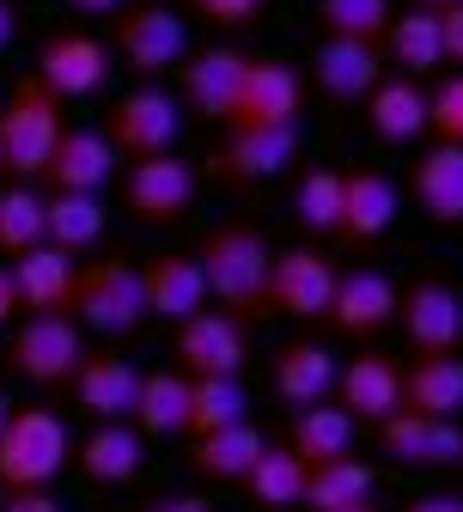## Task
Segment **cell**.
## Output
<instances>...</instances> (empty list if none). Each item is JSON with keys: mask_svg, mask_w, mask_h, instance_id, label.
I'll use <instances>...</instances> for the list:
<instances>
[{"mask_svg": "<svg viewBox=\"0 0 463 512\" xmlns=\"http://www.w3.org/2000/svg\"><path fill=\"white\" fill-rule=\"evenodd\" d=\"M195 263H202V281H208V305L232 311L238 324L269 311V263L275 250L262 238L250 220H220L202 250H195Z\"/></svg>", "mask_w": 463, "mask_h": 512, "instance_id": "1", "label": "cell"}, {"mask_svg": "<svg viewBox=\"0 0 463 512\" xmlns=\"http://www.w3.org/2000/svg\"><path fill=\"white\" fill-rule=\"evenodd\" d=\"M61 98L25 74L13 80V92L0 98V171H7L13 183H37L55 159V141H61Z\"/></svg>", "mask_w": 463, "mask_h": 512, "instance_id": "2", "label": "cell"}, {"mask_svg": "<svg viewBox=\"0 0 463 512\" xmlns=\"http://www.w3.org/2000/svg\"><path fill=\"white\" fill-rule=\"evenodd\" d=\"M74 324L98 330V336H135L147 324V287H141V263L128 256H98L74 275Z\"/></svg>", "mask_w": 463, "mask_h": 512, "instance_id": "3", "label": "cell"}, {"mask_svg": "<svg viewBox=\"0 0 463 512\" xmlns=\"http://www.w3.org/2000/svg\"><path fill=\"white\" fill-rule=\"evenodd\" d=\"M68 421L55 409H13V421L0 427V488L19 494V488H49L61 470H68Z\"/></svg>", "mask_w": 463, "mask_h": 512, "instance_id": "4", "label": "cell"}, {"mask_svg": "<svg viewBox=\"0 0 463 512\" xmlns=\"http://www.w3.org/2000/svg\"><path fill=\"white\" fill-rule=\"evenodd\" d=\"M110 55H122L128 74L159 80L177 74L189 55V25L165 7V0H128V7L110 19Z\"/></svg>", "mask_w": 463, "mask_h": 512, "instance_id": "5", "label": "cell"}, {"mask_svg": "<svg viewBox=\"0 0 463 512\" xmlns=\"http://www.w3.org/2000/svg\"><path fill=\"white\" fill-rule=\"evenodd\" d=\"M86 354L92 348H86V330L74 324V311H25V324L7 342V366L25 384H43V391L68 384Z\"/></svg>", "mask_w": 463, "mask_h": 512, "instance_id": "6", "label": "cell"}, {"mask_svg": "<svg viewBox=\"0 0 463 512\" xmlns=\"http://www.w3.org/2000/svg\"><path fill=\"white\" fill-rule=\"evenodd\" d=\"M104 141L128 159H159L183 141V104L165 86H135L104 110Z\"/></svg>", "mask_w": 463, "mask_h": 512, "instance_id": "7", "label": "cell"}, {"mask_svg": "<svg viewBox=\"0 0 463 512\" xmlns=\"http://www.w3.org/2000/svg\"><path fill=\"white\" fill-rule=\"evenodd\" d=\"M171 360L189 378H244V366H250L244 324H238L232 311H220V305H202L195 317H183V324H177Z\"/></svg>", "mask_w": 463, "mask_h": 512, "instance_id": "8", "label": "cell"}, {"mask_svg": "<svg viewBox=\"0 0 463 512\" xmlns=\"http://www.w3.org/2000/svg\"><path fill=\"white\" fill-rule=\"evenodd\" d=\"M195 189H202V177H195L189 159H177V153L135 159L128 177H122V208L135 214L141 226H177L195 208Z\"/></svg>", "mask_w": 463, "mask_h": 512, "instance_id": "9", "label": "cell"}, {"mask_svg": "<svg viewBox=\"0 0 463 512\" xmlns=\"http://www.w3.org/2000/svg\"><path fill=\"white\" fill-rule=\"evenodd\" d=\"M293 159H299V128H226L220 147L208 153V171L226 189H250L281 177Z\"/></svg>", "mask_w": 463, "mask_h": 512, "instance_id": "10", "label": "cell"}, {"mask_svg": "<svg viewBox=\"0 0 463 512\" xmlns=\"http://www.w3.org/2000/svg\"><path fill=\"white\" fill-rule=\"evenodd\" d=\"M336 281H342V269L329 263L323 250H311V244L275 250V263H269V311H287V317H299V324H317V317H329Z\"/></svg>", "mask_w": 463, "mask_h": 512, "instance_id": "11", "label": "cell"}, {"mask_svg": "<svg viewBox=\"0 0 463 512\" xmlns=\"http://www.w3.org/2000/svg\"><path fill=\"white\" fill-rule=\"evenodd\" d=\"M378 452L409 470H463V421L396 409L390 421H378Z\"/></svg>", "mask_w": 463, "mask_h": 512, "instance_id": "12", "label": "cell"}, {"mask_svg": "<svg viewBox=\"0 0 463 512\" xmlns=\"http://www.w3.org/2000/svg\"><path fill=\"white\" fill-rule=\"evenodd\" d=\"M61 104L92 98L110 80V43H98L92 31H49L37 43V68H31Z\"/></svg>", "mask_w": 463, "mask_h": 512, "instance_id": "13", "label": "cell"}, {"mask_svg": "<svg viewBox=\"0 0 463 512\" xmlns=\"http://www.w3.org/2000/svg\"><path fill=\"white\" fill-rule=\"evenodd\" d=\"M299 104H305L299 68H287L275 55H250L226 128H299Z\"/></svg>", "mask_w": 463, "mask_h": 512, "instance_id": "14", "label": "cell"}, {"mask_svg": "<svg viewBox=\"0 0 463 512\" xmlns=\"http://www.w3.org/2000/svg\"><path fill=\"white\" fill-rule=\"evenodd\" d=\"M396 324H403L409 348L415 354H457L463 348V293L439 275L403 287V299H396Z\"/></svg>", "mask_w": 463, "mask_h": 512, "instance_id": "15", "label": "cell"}, {"mask_svg": "<svg viewBox=\"0 0 463 512\" xmlns=\"http://www.w3.org/2000/svg\"><path fill=\"white\" fill-rule=\"evenodd\" d=\"M244 68H250V55L232 49V43H214V49H189L183 55V104L195 116H208V122H232V104H238V86H244Z\"/></svg>", "mask_w": 463, "mask_h": 512, "instance_id": "16", "label": "cell"}, {"mask_svg": "<svg viewBox=\"0 0 463 512\" xmlns=\"http://www.w3.org/2000/svg\"><path fill=\"white\" fill-rule=\"evenodd\" d=\"M68 384H74V409L80 415L128 421V415H135V397H141V366L128 354H86Z\"/></svg>", "mask_w": 463, "mask_h": 512, "instance_id": "17", "label": "cell"}, {"mask_svg": "<svg viewBox=\"0 0 463 512\" xmlns=\"http://www.w3.org/2000/svg\"><path fill=\"white\" fill-rule=\"evenodd\" d=\"M311 80L323 98L336 104H366V92L384 80V49L378 43H354V37H323L311 49Z\"/></svg>", "mask_w": 463, "mask_h": 512, "instance_id": "18", "label": "cell"}, {"mask_svg": "<svg viewBox=\"0 0 463 512\" xmlns=\"http://www.w3.org/2000/svg\"><path fill=\"white\" fill-rule=\"evenodd\" d=\"M396 299H403V287L384 269H342L336 299H329V324L342 336H378L396 324Z\"/></svg>", "mask_w": 463, "mask_h": 512, "instance_id": "19", "label": "cell"}, {"mask_svg": "<svg viewBox=\"0 0 463 512\" xmlns=\"http://www.w3.org/2000/svg\"><path fill=\"white\" fill-rule=\"evenodd\" d=\"M336 403L354 421H366V427L390 421L396 409H403V366H396L390 354H354L336 372Z\"/></svg>", "mask_w": 463, "mask_h": 512, "instance_id": "20", "label": "cell"}, {"mask_svg": "<svg viewBox=\"0 0 463 512\" xmlns=\"http://www.w3.org/2000/svg\"><path fill=\"white\" fill-rule=\"evenodd\" d=\"M141 287H147V311L165 317V324H183L208 305V281H202V263L195 250H159L141 263Z\"/></svg>", "mask_w": 463, "mask_h": 512, "instance_id": "21", "label": "cell"}, {"mask_svg": "<svg viewBox=\"0 0 463 512\" xmlns=\"http://www.w3.org/2000/svg\"><path fill=\"white\" fill-rule=\"evenodd\" d=\"M43 177L49 189H68V196H104V183L116 177V147L104 141V128H61Z\"/></svg>", "mask_w": 463, "mask_h": 512, "instance_id": "22", "label": "cell"}, {"mask_svg": "<svg viewBox=\"0 0 463 512\" xmlns=\"http://www.w3.org/2000/svg\"><path fill=\"white\" fill-rule=\"evenodd\" d=\"M74 458H80V476L98 482V488H128L141 476L147 464V439L135 421H98L80 445H74Z\"/></svg>", "mask_w": 463, "mask_h": 512, "instance_id": "23", "label": "cell"}, {"mask_svg": "<svg viewBox=\"0 0 463 512\" xmlns=\"http://www.w3.org/2000/svg\"><path fill=\"white\" fill-rule=\"evenodd\" d=\"M74 250H61V244H31L25 256H13V287H19V305L25 311H68L74 305Z\"/></svg>", "mask_w": 463, "mask_h": 512, "instance_id": "24", "label": "cell"}, {"mask_svg": "<svg viewBox=\"0 0 463 512\" xmlns=\"http://www.w3.org/2000/svg\"><path fill=\"white\" fill-rule=\"evenodd\" d=\"M396 208H403L396 183H390L384 171L360 165V171H348V183H342V226H336V238L372 244V238H384V232L396 226Z\"/></svg>", "mask_w": 463, "mask_h": 512, "instance_id": "25", "label": "cell"}, {"mask_svg": "<svg viewBox=\"0 0 463 512\" xmlns=\"http://www.w3.org/2000/svg\"><path fill=\"white\" fill-rule=\"evenodd\" d=\"M409 189H415V208L433 226H463V147H451V141L427 147L415 159Z\"/></svg>", "mask_w": 463, "mask_h": 512, "instance_id": "26", "label": "cell"}, {"mask_svg": "<svg viewBox=\"0 0 463 512\" xmlns=\"http://www.w3.org/2000/svg\"><path fill=\"white\" fill-rule=\"evenodd\" d=\"M336 348H323V342H287L281 360H275V397L293 403V409H311V403H329L336 397Z\"/></svg>", "mask_w": 463, "mask_h": 512, "instance_id": "27", "label": "cell"}, {"mask_svg": "<svg viewBox=\"0 0 463 512\" xmlns=\"http://www.w3.org/2000/svg\"><path fill=\"white\" fill-rule=\"evenodd\" d=\"M403 409L463 421V354H415L403 366Z\"/></svg>", "mask_w": 463, "mask_h": 512, "instance_id": "28", "label": "cell"}, {"mask_svg": "<svg viewBox=\"0 0 463 512\" xmlns=\"http://www.w3.org/2000/svg\"><path fill=\"white\" fill-rule=\"evenodd\" d=\"M378 494V470L354 452L342 458H323V464H305V512H342V506H360Z\"/></svg>", "mask_w": 463, "mask_h": 512, "instance_id": "29", "label": "cell"}, {"mask_svg": "<svg viewBox=\"0 0 463 512\" xmlns=\"http://www.w3.org/2000/svg\"><path fill=\"white\" fill-rule=\"evenodd\" d=\"M384 61L396 74H409V80H427L445 68V49H439V13L415 7V13H390V31H384Z\"/></svg>", "mask_w": 463, "mask_h": 512, "instance_id": "30", "label": "cell"}, {"mask_svg": "<svg viewBox=\"0 0 463 512\" xmlns=\"http://www.w3.org/2000/svg\"><path fill=\"white\" fill-rule=\"evenodd\" d=\"M366 122H372L378 141H421V128H427V92H421V80L384 74L366 92Z\"/></svg>", "mask_w": 463, "mask_h": 512, "instance_id": "31", "label": "cell"}, {"mask_svg": "<svg viewBox=\"0 0 463 512\" xmlns=\"http://www.w3.org/2000/svg\"><path fill=\"white\" fill-rule=\"evenodd\" d=\"M141 439H177L189 427V372L177 366H159V372H141V397H135V415Z\"/></svg>", "mask_w": 463, "mask_h": 512, "instance_id": "32", "label": "cell"}, {"mask_svg": "<svg viewBox=\"0 0 463 512\" xmlns=\"http://www.w3.org/2000/svg\"><path fill=\"white\" fill-rule=\"evenodd\" d=\"M250 494V506L262 512H293L305 500V458L293 452V445H262V458L250 464V476L238 482Z\"/></svg>", "mask_w": 463, "mask_h": 512, "instance_id": "33", "label": "cell"}, {"mask_svg": "<svg viewBox=\"0 0 463 512\" xmlns=\"http://www.w3.org/2000/svg\"><path fill=\"white\" fill-rule=\"evenodd\" d=\"M262 427H250V421H238V427H220V433H208V439H195L189 445V464L202 470L208 482H244L250 476V464L262 458Z\"/></svg>", "mask_w": 463, "mask_h": 512, "instance_id": "34", "label": "cell"}, {"mask_svg": "<svg viewBox=\"0 0 463 512\" xmlns=\"http://www.w3.org/2000/svg\"><path fill=\"white\" fill-rule=\"evenodd\" d=\"M354 433H360V421H354L342 403H311V409L293 415V439H287V445H293L305 464H323V458L354 452Z\"/></svg>", "mask_w": 463, "mask_h": 512, "instance_id": "35", "label": "cell"}, {"mask_svg": "<svg viewBox=\"0 0 463 512\" xmlns=\"http://www.w3.org/2000/svg\"><path fill=\"white\" fill-rule=\"evenodd\" d=\"M250 421V391L244 378H189V439H208L220 427Z\"/></svg>", "mask_w": 463, "mask_h": 512, "instance_id": "36", "label": "cell"}, {"mask_svg": "<svg viewBox=\"0 0 463 512\" xmlns=\"http://www.w3.org/2000/svg\"><path fill=\"white\" fill-rule=\"evenodd\" d=\"M43 238L61 244V250H92L104 238V202L98 196H68V189H55L43 196Z\"/></svg>", "mask_w": 463, "mask_h": 512, "instance_id": "37", "label": "cell"}, {"mask_svg": "<svg viewBox=\"0 0 463 512\" xmlns=\"http://www.w3.org/2000/svg\"><path fill=\"white\" fill-rule=\"evenodd\" d=\"M342 183H348V171H336V165L299 171V183H293V220H299L305 232L329 238V232L342 226Z\"/></svg>", "mask_w": 463, "mask_h": 512, "instance_id": "38", "label": "cell"}, {"mask_svg": "<svg viewBox=\"0 0 463 512\" xmlns=\"http://www.w3.org/2000/svg\"><path fill=\"white\" fill-rule=\"evenodd\" d=\"M390 0H317L323 37H354V43H384L390 31Z\"/></svg>", "mask_w": 463, "mask_h": 512, "instance_id": "39", "label": "cell"}, {"mask_svg": "<svg viewBox=\"0 0 463 512\" xmlns=\"http://www.w3.org/2000/svg\"><path fill=\"white\" fill-rule=\"evenodd\" d=\"M31 244H43V196L31 183H7L0 189V256H25Z\"/></svg>", "mask_w": 463, "mask_h": 512, "instance_id": "40", "label": "cell"}, {"mask_svg": "<svg viewBox=\"0 0 463 512\" xmlns=\"http://www.w3.org/2000/svg\"><path fill=\"white\" fill-rule=\"evenodd\" d=\"M427 128H433L439 141L463 147V68H457V74H445V80L427 92Z\"/></svg>", "mask_w": 463, "mask_h": 512, "instance_id": "41", "label": "cell"}, {"mask_svg": "<svg viewBox=\"0 0 463 512\" xmlns=\"http://www.w3.org/2000/svg\"><path fill=\"white\" fill-rule=\"evenodd\" d=\"M189 7L202 13L208 25H220V31H244V25H256L262 0H189Z\"/></svg>", "mask_w": 463, "mask_h": 512, "instance_id": "42", "label": "cell"}, {"mask_svg": "<svg viewBox=\"0 0 463 512\" xmlns=\"http://www.w3.org/2000/svg\"><path fill=\"white\" fill-rule=\"evenodd\" d=\"M439 49H445V61H457V68H463V0L439 7Z\"/></svg>", "mask_w": 463, "mask_h": 512, "instance_id": "43", "label": "cell"}, {"mask_svg": "<svg viewBox=\"0 0 463 512\" xmlns=\"http://www.w3.org/2000/svg\"><path fill=\"white\" fill-rule=\"evenodd\" d=\"M0 512H61V500L49 488H19V494L0 500Z\"/></svg>", "mask_w": 463, "mask_h": 512, "instance_id": "44", "label": "cell"}, {"mask_svg": "<svg viewBox=\"0 0 463 512\" xmlns=\"http://www.w3.org/2000/svg\"><path fill=\"white\" fill-rule=\"evenodd\" d=\"M141 512H214V500H202V494H183V488H177V494H153Z\"/></svg>", "mask_w": 463, "mask_h": 512, "instance_id": "45", "label": "cell"}, {"mask_svg": "<svg viewBox=\"0 0 463 512\" xmlns=\"http://www.w3.org/2000/svg\"><path fill=\"white\" fill-rule=\"evenodd\" d=\"M13 311H19V287H13V263H0V330L13 324Z\"/></svg>", "mask_w": 463, "mask_h": 512, "instance_id": "46", "label": "cell"}, {"mask_svg": "<svg viewBox=\"0 0 463 512\" xmlns=\"http://www.w3.org/2000/svg\"><path fill=\"white\" fill-rule=\"evenodd\" d=\"M403 512H463V494H427V500H409Z\"/></svg>", "mask_w": 463, "mask_h": 512, "instance_id": "47", "label": "cell"}, {"mask_svg": "<svg viewBox=\"0 0 463 512\" xmlns=\"http://www.w3.org/2000/svg\"><path fill=\"white\" fill-rule=\"evenodd\" d=\"M68 7H74V13H86V19H116L128 0H68Z\"/></svg>", "mask_w": 463, "mask_h": 512, "instance_id": "48", "label": "cell"}, {"mask_svg": "<svg viewBox=\"0 0 463 512\" xmlns=\"http://www.w3.org/2000/svg\"><path fill=\"white\" fill-rule=\"evenodd\" d=\"M13 37H19V13H13V0H0V55L13 49Z\"/></svg>", "mask_w": 463, "mask_h": 512, "instance_id": "49", "label": "cell"}, {"mask_svg": "<svg viewBox=\"0 0 463 512\" xmlns=\"http://www.w3.org/2000/svg\"><path fill=\"white\" fill-rule=\"evenodd\" d=\"M13 421V403H7V391H0V427H7Z\"/></svg>", "mask_w": 463, "mask_h": 512, "instance_id": "50", "label": "cell"}, {"mask_svg": "<svg viewBox=\"0 0 463 512\" xmlns=\"http://www.w3.org/2000/svg\"><path fill=\"white\" fill-rule=\"evenodd\" d=\"M415 7H427V13H439V7H451V0H415Z\"/></svg>", "mask_w": 463, "mask_h": 512, "instance_id": "51", "label": "cell"}, {"mask_svg": "<svg viewBox=\"0 0 463 512\" xmlns=\"http://www.w3.org/2000/svg\"><path fill=\"white\" fill-rule=\"evenodd\" d=\"M342 512H378V506H372V500H360V506H342Z\"/></svg>", "mask_w": 463, "mask_h": 512, "instance_id": "52", "label": "cell"}, {"mask_svg": "<svg viewBox=\"0 0 463 512\" xmlns=\"http://www.w3.org/2000/svg\"><path fill=\"white\" fill-rule=\"evenodd\" d=\"M0 500H7V488H0Z\"/></svg>", "mask_w": 463, "mask_h": 512, "instance_id": "53", "label": "cell"}]
</instances>
